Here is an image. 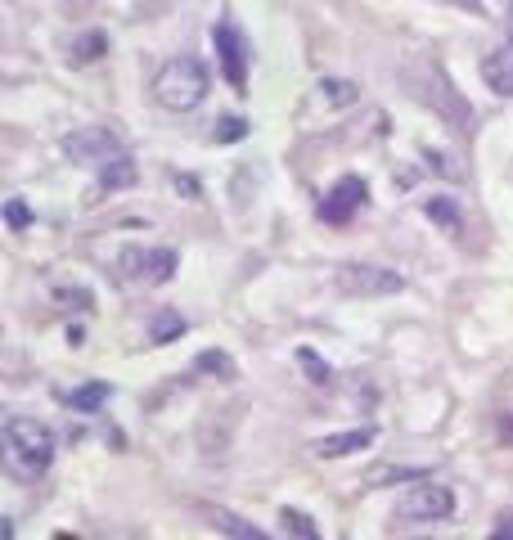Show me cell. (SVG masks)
Returning <instances> with one entry per match:
<instances>
[{
	"mask_svg": "<svg viewBox=\"0 0 513 540\" xmlns=\"http://www.w3.org/2000/svg\"><path fill=\"white\" fill-rule=\"evenodd\" d=\"M203 95H207V68H203V59H194V54L167 59L158 68V77H153V99H158L162 108H171V113L198 108Z\"/></svg>",
	"mask_w": 513,
	"mask_h": 540,
	"instance_id": "cell-1",
	"label": "cell"
},
{
	"mask_svg": "<svg viewBox=\"0 0 513 540\" xmlns=\"http://www.w3.org/2000/svg\"><path fill=\"white\" fill-rule=\"evenodd\" d=\"M5 459L18 477H41L54 459V432L36 419H5Z\"/></svg>",
	"mask_w": 513,
	"mask_h": 540,
	"instance_id": "cell-2",
	"label": "cell"
},
{
	"mask_svg": "<svg viewBox=\"0 0 513 540\" xmlns=\"http://www.w3.org/2000/svg\"><path fill=\"white\" fill-rule=\"evenodd\" d=\"M333 284L338 293L347 297H387V293H401L405 288V275L392 266H369V261H342L333 270Z\"/></svg>",
	"mask_w": 513,
	"mask_h": 540,
	"instance_id": "cell-3",
	"label": "cell"
},
{
	"mask_svg": "<svg viewBox=\"0 0 513 540\" xmlns=\"http://www.w3.org/2000/svg\"><path fill=\"white\" fill-rule=\"evenodd\" d=\"M450 509H455V495H450V486H437V482H414L396 500V518L405 522H441L450 518Z\"/></svg>",
	"mask_w": 513,
	"mask_h": 540,
	"instance_id": "cell-4",
	"label": "cell"
},
{
	"mask_svg": "<svg viewBox=\"0 0 513 540\" xmlns=\"http://www.w3.org/2000/svg\"><path fill=\"white\" fill-rule=\"evenodd\" d=\"M212 41H216V54H221V68H225V77H230V86L243 95V86H248V41H243L239 23H234V18H221V23L212 27Z\"/></svg>",
	"mask_w": 513,
	"mask_h": 540,
	"instance_id": "cell-5",
	"label": "cell"
},
{
	"mask_svg": "<svg viewBox=\"0 0 513 540\" xmlns=\"http://www.w3.org/2000/svg\"><path fill=\"white\" fill-rule=\"evenodd\" d=\"M117 266L135 284H167L176 275V252L171 248H126Z\"/></svg>",
	"mask_w": 513,
	"mask_h": 540,
	"instance_id": "cell-6",
	"label": "cell"
},
{
	"mask_svg": "<svg viewBox=\"0 0 513 540\" xmlns=\"http://www.w3.org/2000/svg\"><path fill=\"white\" fill-rule=\"evenodd\" d=\"M365 203H369V185H365V180H360V176H342L338 185H333L329 194H324V203H320V221H329V225H347Z\"/></svg>",
	"mask_w": 513,
	"mask_h": 540,
	"instance_id": "cell-7",
	"label": "cell"
},
{
	"mask_svg": "<svg viewBox=\"0 0 513 540\" xmlns=\"http://www.w3.org/2000/svg\"><path fill=\"white\" fill-rule=\"evenodd\" d=\"M482 77L495 95H513V32L482 59Z\"/></svg>",
	"mask_w": 513,
	"mask_h": 540,
	"instance_id": "cell-8",
	"label": "cell"
},
{
	"mask_svg": "<svg viewBox=\"0 0 513 540\" xmlns=\"http://www.w3.org/2000/svg\"><path fill=\"white\" fill-rule=\"evenodd\" d=\"M369 441H374V428H351V432H333V437H320L311 446L315 459H342L351 455V450H365Z\"/></svg>",
	"mask_w": 513,
	"mask_h": 540,
	"instance_id": "cell-9",
	"label": "cell"
},
{
	"mask_svg": "<svg viewBox=\"0 0 513 540\" xmlns=\"http://www.w3.org/2000/svg\"><path fill=\"white\" fill-rule=\"evenodd\" d=\"M207 522H212L216 531H225L230 540H275V536H266L261 527H252V522H243L239 513H230V509H207Z\"/></svg>",
	"mask_w": 513,
	"mask_h": 540,
	"instance_id": "cell-10",
	"label": "cell"
},
{
	"mask_svg": "<svg viewBox=\"0 0 513 540\" xmlns=\"http://www.w3.org/2000/svg\"><path fill=\"white\" fill-rule=\"evenodd\" d=\"M131 180H135V162L126 158V153L104 158V167H99V189H126Z\"/></svg>",
	"mask_w": 513,
	"mask_h": 540,
	"instance_id": "cell-11",
	"label": "cell"
},
{
	"mask_svg": "<svg viewBox=\"0 0 513 540\" xmlns=\"http://www.w3.org/2000/svg\"><path fill=\"white\" fill-rule=\"evenodd\" d=\"M68 401H72V410H81V414L99 410V405L108 401V383H86V387H81V392H72Z\"/></svg>",
	"mask_w": 513,
	"mask_h": 540,
	"instance_id": "cell-12",
	"label": "cell"
},
{
	"mask_svg": "<svg viewBox=\"0 0 513 540\" xmlns=\"http://www.w3.org/2000/svg\"><path fill=\"white\" fill-rule=\"evenodd\" d=\"M279 518H284V527H288V531H297V536H302V540H324L320 531L311 527V518H306L302 509H284V513H279Z\"/></svg>",
	"mask_w": 513,
	"mask_h": 540,
	"instance_id": "cell-13",
	"label": "cell"
},
{
	"mask_svg": "<svg viewBox=\"0 0 513 540\" xmlns=\"http://www.w3.org/2000/svg\"><path fill=\"white\" fill-rule=\"evenodd\" d=\"M320 99H333V104H356V86H351V81H320Z\"/></svg>",
	"mask_w": 513,
	"mask_h": 540,
	"instance_id": "cell-14",
	"label": "cell"
},
{
	"mask_svg": "<svg viewBox=\"0 0 513 540\" xmlns=\"http://www.w3.org/2000/svg\"><path fill=\"white\" fill-rule=\"evenodd\" d=\"M423 212H428V216H432V221H441V225H446V230H450V234H455V230H459V216H455V207H450V203H446V198H428V207H423Z\"/></svg>",
	"mask_w": 513,
	"mask_h": 540,
	"instance_id": "cell-15",
	"label": "cell"
},
{
	"mask_svg": "<svg viewBox=\"0 0 513 540\" xmlns=\"http://www.w3.org/2000/svg\"><path fill=\"white\" fill-rule=\"evenodd\" d=\"M171 333H185V320H180L176 311H162L158 324H153V342H167Z\"/></svg>",
	"mask_w": 513,
	"mask_h": 540,
	"instance_id": "cell-16",
	"label": "cell"
},
{
	"mask_svg": "<svg viewBox=\"0 0 513 540\" xmlns=\"http://www.w3.org/2000/svg\"><path fill=\"white\" fill-rule=\"evenodd\" d=\"M198 369H216V374L234 378V365H230V356H225V351H203V356H198Z\"/></svg>",
	"mask_w": 513,
	"mask_h": 540,
	"instance_id": "cell-17",
	"label": "cell"
},
{
	"mask_svg": "<svg viewBox=\"0 0 513 540\" xmlns=\"http://www.w3.org/2000/svg\"><path fill=\"white\" fill-rule=\"evenodd\" d=\"M387 477H396V482H414V477H419V468H374L365 482L374 486V482H387Z\"/></svg>",
	"mask_w": 513,
	"mask_h": 540,
	"instance_id": "cell-18",
	"label": "cell"
},
{
	"mask_svg": "<svg viewBox=\"0 0 513 540\" xmlns=\"http://www.w3.org/2000/svg\"><path fill=\"white\" fill-rule=\"evenodd\" d=\"M5 221H9V230H23V225L32 221V212H27V203H23V198H9V207H5Z\"/></svg>",
	"mask_w": 513,
	"mask_h": 540,
	"instance_id": "cell-19",
	"label": "cell"
},
{
	"mask_svg": "<svg viewBox=\"0 0 513 540\" xmlns=\"http://www.w3.org/2000/svg\"><path fill=\"white\" fill-rule=\"evenodd\" d=\"M297 360H302L306 369H311V383H329V365H324L315 351H297Z\"/></svg>",
	"mask_w": 513,
	"mask_h": 540,
	"instance_id": "cell-20",
	"label": "cell"
},
{
	"mask_svg": "<svg viewBox=\"0 0 513 540\" xmlns=\"http://www.w3.org/2000/svg\"><path fill=\"white\" fill-rule=\"evenodd\" d=\"M95 50H104V36H86V41L72 50V59L77 63H86V59H95Z\"/></svg>",
	"mask_w": 513,
	"mask_h": 540,
	"instance_id": "cell-21",
	"label": "cell"
},
{
	"mask_svg": "<svg viewBox=\"0 0 513 540\" xmlns=\"http://www.w3.org/2000/svg\"><path fill=\"white\" fill-rule=\"evenodd\" d=\"M239 135H243L239 117H221V131H212V140H239Z\"/></svg>",
	"mask_w": 513,
	"mask_h": 540,
	"instance_id": "cell-22",
	"label": "cell"
},
{
	"mask_svg": "<svg viewBox=\"0 0 513 540\" xmlns=\"http://www.w3.org/2000/svg\"><path fill=\"white\" fill-rule=\"evenodd\" d=\"M491 540H513V513L509 518H500V527L491 531Z\"/></svg>",
	"mask_w": 513,
	"mask_h": 540,
	"instance_id": "cell-23",
	"label": "cell"
},
{
	"mask_svg": "<svg viewBox=\"0 0 513 540\" xmlns=\"http://www.w3.org/2000/svg\"><path fill=\"white\" fill-rule=\"evenodd\" d=\"M504 432H513V414H504Z\"/></svg>",
	"mask_w": 513,
	"mask_h": 540,
	"instance_id": "cell-24",
	"label": "cell"
}]
</instances>
